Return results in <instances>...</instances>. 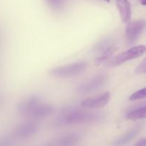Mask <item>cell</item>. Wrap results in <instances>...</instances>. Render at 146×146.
Instances as JSON below:
<instances>
[{
	"label": "cell",
	"mask_w": 146,
	"mask_h": 146,
	"mask_svg": "<svg viewBox=\"0 0 146 146\" xmlns=\"http://www.w3.org/2000/svg\"><path fill=\"white\" fill-rule=\"evenodd\" d=\"M135 73L137 74H146V58L137 66L135 68Z\"/></svg>",
	"instance_id": "16"
},
{
	"label": "cell",
	"mask_w": 146,
	"mask_h": 146,
	"mask_svg": "<svg viewBox=\"0 0 146 146\" xmlns=\"http://www.w3.org/2000/svg\"><path fill=\"white\" fill-rule=\"evenodd\" d=\"M127 118L128 120H132V121L146 118V106L129 112L127 115Z\"/></svg>",
	"instance_id": "13"
},
{
	"label": "cell",
	"mask_w": 146,
	"mask_h": 146,
	"mask_svg": "<svg viewBox=\"0 0 146 146\" xmlns=\"http://www.w3.org/2000/svg\"><path fill=\"white\" fill-rule=\"evenodd\" d=\"M101 1H107V2H110V0H101Z\"/></svg>",
	"instance_id": "20"
},
{
	"label": "cell",
	"mask_w": 146,
	"mask_h": 146,
	"mask_svg": "<svg viewBox=\"0 0 146 146\" xmlns=\"http://www.w3.org/2000/svg\"><path fill=\"white\" fill-rule=\"evenodd\" d=\"M140 128L139 126H136L135 128H133V129L130 130V131L127 133L125 134L123 137H121L120 138H119L118 140L115 141L114 143L115 145H125V144H127V143L130 142L133 138H134L136 136L138 132L140 131Z\"/></svg>",
	"instance_id": "11"
},
{
	"label": "cell",
	"mask_w": 146,
	"mask_h": 146,
	"mask_svg": "<svg viewBox=\"0 0 146 146\" xmlns=\"http://www.w3.org/2000/svg\"><path fill=\"white\" fill-rule=\"evenodd\" d=\"M17 111L21 115L34 119H40L49 116L54 111V108L44 103L37 96H31L19 103Z\"/></svg>",
	"instance_id": "2"
},
{
	"label": "cell",
	"mask_w": 146,
	"mask_h": 146,
	"mask_svg": "<svg viewBox=\"0 0 146 146\" xmlns=\"http://www.w3.org/2000/svg\"><path fill=\"white\" fill-rule=\"evenodd\" d=\"M115 4L122 21L124 24L130 22L132 10L131 5L128 0H115Z\"/></svg>",
	"instance_id": "10"
},
{
	"label": "cell",
	"mask_w": 146,
	"mask_h": 146,
	"mask_svg": "<svg viewBox=\"0 0 146 146\" xmlns=\"http://www.w3.org/2000/svg\"><path fill=\"white\" fill-rule=\"evenodd\" d=\"M87 68V63L84 61H78L52 68L49 71V74L55 78H67L80 75L84 72Z\"/></svg>",
	"instance_id": "4"
},
{
	"label": "cell",
	"mask_w": 146,
	"mask_h": 146,
	"mask_svg": "<svg viewBox=\"0 0 146 146\" xmlns=\"http://www.w3.org/2000/svg\"><path fill=\"white\" fill-rule=\"evenodd\" d=\"M49 5L54 10H60L62 7V0H46Z\"/></svg>",
	"instance_id": "15"
},
{
	"label": "cell",
	"mask_w": 146,
	"mask_h": 146,
	"mask_svg": "<svg viewBox=\"0 0 146 146\" xmlns=\"http://www.w3.org/2000/svg\"><path fill=\"white\" fill-rule=\"evenodd\" d=\"M9 139L8 137L7 136L1 137V138H0V145H8V144H9Z\"/></svg>",
	"instance_id": "17"
},
{
	"label": "cell",
	"mask_w": 146,
	"mask_h": 146,
	"mask_svg": "<svg viewBox=\"0 0 146 146\" xmlns=\"http://www.w3.org/2000/svg\"><path fill=\"white\" fill-rule=\"evenodd\" d=\"M111 98V94L108 91L100 94L97 96L91 97L83 100L81 106L87 109H97L107 105Z\"/></svg>",
	"instance_id": "8"
},
{
	"label": "cell",
	"mask_w": 146,
	"mask_h": 146,
	"mask_svg": "<svg viewBox=\"0 0 146 146\" xmlns=\"http://www.w3.org/2000/svg\"><path fill=\"white\" fill-rule=\"evenodd\" d=\"M136 145H146V138L140 140L137 143H135Z\"/></svg>",
	"instance_id": "18"
},
{
	"label": "cell",
	"mask_w": 146,
	"mask_h": 146,
	"mask_svg": "<svg viewBox=\"0 0 146 146\" xmlns=\"http://www.w3.org/2000/svg\"><path fill=\"white\" fill-rule=\"evenodd\" d=\"M117 48L112 38H106L101 40L94 48V65L99 66L110 61Z\"/></svg>",
	"instance_id": "3"
},
{
	"label": "cell",
	"mask_w": 146,
	"mask_h": 146,
	"mask_svg": "<svg viewBox=\"0 0 146 146\" xmlns=\"http://www.w3.org/2000/svg\"><path fill=\"white\" fill-rule=\"evenodd\" d=\"M107 77L103 74H100L93 77L92 79L80 84L77 88V91L79 94H90L100 89L106 84Z\"/></svg>",
	"instance_id": "6"
},
{
	"label": "cell",
	"mask_w": 146,
	"mask_h": 146,
	"mask_svg": "<svg viewBox=\"0 0 146 146\" xmlns=\"http://www.w3.org/2000/svg\"><path fill=\"white\" fill-rule=\"evenodd\" d=\"M146 51V46L139 45L132 47L127 51L117 54L108 61L107 65L110 67H116L130 60L135 59L141 56Z\"/></svg>",
	"instance_id": "5"
},
{
	"label": "cell",
	"mask_w": 146,
	"mask_h": 146,
	"mask_svg": "<svg viewBox=\"0 0 146 146\" xmlns=\"http://www.w3.org/2000/svg\"><path fill=\"white\" fill-rule=\"evenodd\" d=\"M140 2H141V4H143V5L146 6V0H141V1H140Z\"/></svg>",
	"instance_id": "19"
},
{
	"label": "cell",
	"mask_w": 146,
	"mask_h": 146,
	"mask_svg": "<svg viewBox=\"0 0 146 146\" xmlns=\"http://www.w3.org/2000/svg\"><path fill=\"white\" fill-rule=\"evenodd\" d=\"M39 130V125L37 122L29 121L19 125L14 130V134L18 138H26L36 133Z\"/></svg>",
	"instance_id": "9"
},
{
	"label": "cell",
	"mask_w": 146,
	"mask_h": 146,
	"mask_svg": "<svg viewBox=\"0 0 146 146\" xmlns=\"http://www.w3.org/2000/svg\"><path fill=\"white\" fill-rule=\"evenodd\" d=\"M80 135L77 133L68 134L60 137L57 140V144L62 145H74V143L80 141Z\"/></svg>",
	"instance_id": "12"
},
{
	"label": "cell",
	"mask_w": 146,
	"mask_h": 146,
	"mask_svg": "<svg viewBox=\"0 0 146 146\" xmlns=\"http://www.w3.org/2000/svg\"><path fill=\"white\" fill-rule=\"evenodd\" d=\"M146 98V87L143 88L142 89L139 90V91H136V92L133 93L131 96H130L129 99L130 101H137V100L143 99V98Z\"/></svg>",
	"instance_id": "14"
},
{
	"label": "cell",
	"mask_w": 146,
	"mask_h": 146,
	"mask_svg": "<svg viewBox=\"0 0 146 146\" xmlns=\"http://www.w3.org/2000/svg\"><path fill=\"white\" fill-rule=\"evenodd\" d=\"M145 27V22L142 20L130 21L125 29L126 41L129 45L134 44L139 38Z\"/></svg>",
	"instance_id": "7"
},
{
	"label": "cell",
	"mask_w": 146,
	"mask_h": 146,
	"mask_svg": "<svg viewBox=\"0 0 146 146\" xmlns=\"http://www.w3.org/2000/svg\"><path fill=\"white\" fill-rule=\"evenodd\" d=\"M104 117L102 113L80 109H67L59 115L57 123L62 125L93 123L100 122Z\"/></svg>",
	"instance_id": "1"
}]
</instances>
